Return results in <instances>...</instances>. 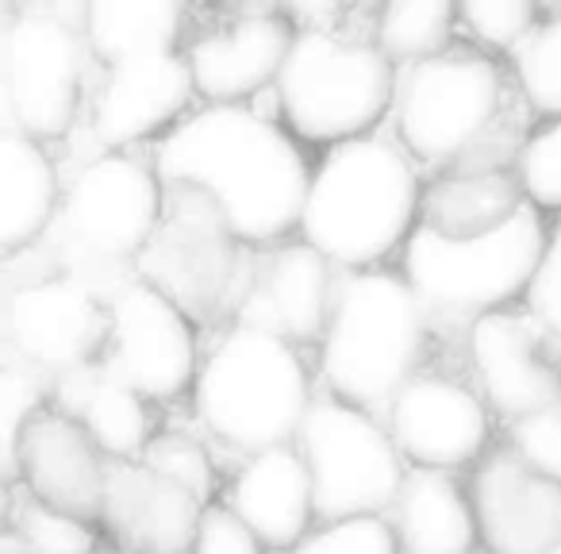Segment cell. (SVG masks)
Here are the masks:
<instances>
[{
	"label": "cell",
	"instance_id": "cell-1",
	"mask_svg": "<svg viewBox=\"0 0 561 554\" xmlns=\"http://www.w3.org/2000/svg\"><path fill=\"white\" fill-rule=\"evenodd\" d=\"M162 185L201 189L239 242H273L300 227L312 173L285 127L250 104H208L154 150Z\"/></svg>",
	"mask_w": 561,
	"mask_h": 554
},
{
	"label": "cell",
	"instance_id": "cell-2",
	"mask_svg": "<svg viewBox=\"0 0 561 554\" xmlns=\"http://www.w3.org/2000/svg\"><path fill=\"white\" fill-rule=\"evenodd\" d=\"M420 201V178L408 150L381 135H358L331 147L316 166L300 235L331 265L374 270L408 242Z\"/></svg>",
	"mask_w": 561,
	"mask_h": 554
},
{
	"label": "cell",
	"instance_id": "cell-3",
	"mask_svg": "<svg viewBox=\"0 0 561 554\" xmlns=\"http://www.w3.org/2000/svg\"><path fill=\"white\" fill-rule=\"evenodd\" d=\"M431 313L408 278L351 270L339 278L323 331V382L331 393L381 420L392 397L420 374Z\"/></svg>",
	"mask_w": 561,
	"mask_h": 554
},
{
	"label": "cell",
	"instance_id": "cell-4",
	"mask_svg": "<svg viewBox=\"0 0 561 554\" xmlns=\"http://www.w3.org/2000/svg\"><path fill=\"white\" fill-rule=\"evenodd\" d=\"M165 208V185L131 155H101L70 181L62 212L50 224V255L58 270L108 305L135 273Z\"/></svg>",
	"mask_w": 561,
	"mask_h": 554
},
{
	"label": "cell",
	"instance_id": "cell-5",
	"mask_svg": "<svg viewBox=\"0 0 561 554\" xmlns=\"http://www.w3.org/2000/svg\"><path fill=\"white\" fill-rule=\"evenodd\" d=\"M308 370L293 343L234 324L196 374V412L204 428L239 451L293 446L312 408Z\"/></svg>",
	"mask_w": 561,
	"mask_h": 554
},
{
	"label": "cell",
	"instance_id": "cell-6",
	"mask_svg": "<svg viewBox=\"0 0 561 554\" xmlns=\"http://www.w3.org/2000/svg\"><path fill=\"white\" fill-rule=\"evenodd\" d=\"M397 101V66L377 43L328 27H297L277 78V109L308 143H351Z\"/></svg>",
	"mask_w": 561,
	"mask_h": 554
},
{
	"label": "cell",
	"instance_id": "cell-7",
	"mask_svg": "<svg viewBox=\"0 0 561 554\" xmlns=\"http://www.w3.org/2000/svg\"><path fill=\"white\" fill-rule=\"evenodd\" d=\"M546 227L535 204L512 224L477 239H443L415 227L404 242V278L431 316H473L500 313L507 301L527 293L546 250Z\"/></svg>",
	"mask_w": 561,
	"mask_h": 554
},
{
	"label": "cell",
	"instance_id": "cell-8",
	"mask_svg": "<svg viewBox=\"0 0 561 554\" xmlns=\"http://www.w3.org/2000/svg\"><path fill=\"white\" fill-rule=\"evenodd\" d=\"M316 489V520H354V516L392 512L404 485V466L385 420L351 400L316 397L297 436Z\"/></svg>",
	"mask_w": 561,
	"mask_h": 554
},
{
	"label": "cell",
	"instance_id": "cell-9",
	"mask_svg": "<svg viewBox=\"0 0 561 554\" xmlns=\"http://www.w3.org/2000/svg\"><path fill=\"white\" fill-rule=\"evenodd\" d=\"M504 78L492 58L477 50H446L427 63L404 66L397 78L400 147L427 166L473 158L477 143L496 127Z\"/></svg>",
	"mask_w": 561,
	"mask_h": 554
},
{
	"label": "cell",
	"instance_id": "cell-10",
	"mask_svg": "<svg viewBox=\"0 0 561 554\" xmlns=\"http://www.w3.org/2000/svg\"><path fill=\"white\" fill-rule=\"evenodd\" d=\"M135 270L185 316L211 320L239 285V239L201 189L170 185L162 224Z\"/></svg>",
	"mask_w": 561,
	"mask_h": 554
},
{
	"label": "cell",
	"instance_id": "cell-11",
	"mask_svg": "<svg viewBox=\"0 0 561 554\" xmlns=\"http://www.w3.org/2000/svg\"><path fill=\"white\" fill-rule=\"evenodd\" d=\"M0 66L9 132L39 143L70 127L85 78V32L50 9H27L4 32Z\"/></svg>",
	"mask_w": 561,
	"mask_h": 554
},
{
	"label": "cell",
	"instance_id": "cell-12",
	"mask_svg": "<svg viewBox=\"0 0 561 554\" xmlns=\"http://www.w3.org/2000/svg\"><path fill=\"white\" fill-rule=\"evenodd\" d=\"M108 354L112 374L124 377L147 400H173L196 385V336L193 320L135 273L108 301Z\"/></svg>",
	"mask_w": 561,
	"mask_h": 554
},
{
	"label": "cell",
	"instance_id": "cell-13",
	"mask_svg": "<svg viewBox=\"0 0 561 554\" xmlns=\"http://www.w3.org/2000/svg\"><path fill=\"white\" fill-rule=\"evenodd\" d=\"M108 305L66 273H47L9 293L4 331L27 370L66 374L85 362H96V351L108 347Z\"/></svg>",
	"mask_w": 561,
	"mask_h": 554
},
{
	"label": "cell",
	"instance_id": "cell-14",
	"mask_svg": "<svg viewBox=\"0 0 561 554\" xmlns=\"http://www.w3.org/2000/svg\"><path fill=\"white\" fill-rule=\"evenodd\" d=\"M553 347H561V339L530 313L500 308L481 316L469 331V351L484 400L507 420L561 408V359Z\"/></svg>",
	"mask_w": 561,
	"mask_h": 554
},
{
	"label": "cell",
	"instance_id": "cell-15",
	"mask_svg": "<svg viewBox=\"0 0 561 554\" xmlns=\"http://www.w3.org/2000/svg\"><path fill=\"white\" fill-rule=\"evenodd\" d=\"M397 451L415 470H458L489 443V412L469 385L446 374H415L385 412Z\"/></svg>",
	"mask_w": 561,
	"mask_h": 554
},
{
	"label": "cell",
	"instance_id": "cell-16",
	"mask_svg": "<svg viewBox=\"0 0 561 554\" xmlns=\"http://www.w3.org/2000/svg\"><path fill=\"white\" fill-rule=\"evenodd\" d=\"M335 265L308 242H293L250 270L242 297L234 305L242 328L270 331L285 343L323 339L335 305Z\"/></svg>",
	"mask_w": 561,
	"mask_h": 554
},
{
	"label": "cell",
	"instance_id": "cell-17",
	"mask_svg": "<svg viewBox=\"0 0 561 554\" xmlns=\"http://www.w3.org/2000/svg\"><path fill=\"white\" fill-rule=\"evenodd\" d=\"M204 500L173 477L135 459H112L104 477L101 523L131 554H193L201 535Z\"/></svg>",
	"mask_w": 561,
	"mask_h": 554
},
{
	"label": "cell",
	"instance_id": "cell-18",
	"mask_svg": "<svg viewBox=\"0 0 561 554\" xmlns=\"http://www.w3.org/2000/svg\"><path fill=\"white\" fill-rule=\"evenodd\" d=\"M473 516L492 554H550L561 543V485L515 451H496L473 474Z\"/></svg>",
	"mask_w": 561,
	"mask_h": 554
},
{
	"label": "cell",
	"instance_id": "cell-19",
	"mask_svg": "<svg viewBox=\"0 0 561 554\" xmlns=\"http://www.w3.org/2000/svg\"><path fill=\"white\" fill-rule=\"evenodd\" d=\"M16 474H24L27 493L43 505L85 523L101 520L108 462L93 436L66 412H39L27 423Z\"/></svg>",
	"mask_w": 561,
	"mask_h": 554
},
{
	"label": "cell",
	"instance_id": "cell-20",
	"mask_svg": "<svg viewBox=\"0 0 561 554\" xmlns=\"http://www.w3.org/2000/svg\"><path fill=\"white\" fill-rule=\"evenodd\" d=\"M297 27L280 12H247L234 24L208 32L188 47L196 93L208 104H247L265 86H277Z\"/></svg>",
	"mask_w": 561,
	"mask_h": 554
},
{
	"label": "cell",
	"instance_id": "cell-21",
	"mask_svg": "<svg viewBox=\"0 0 561 554\" xmlns=\"http://www.w3.org/2000/svg\"><path fill=\"white\" fill-rule=\"evenodd\" d=\"M196 93L188 58L158 55L108 70L93 101V132L104 147H127L170 127Z\"/></svg>",
	"mask_w": 561,
	"mask_h": 554
},
{
	"label": "cell",
	"instance_id": "cell-22",
	"mask_svg": "<svg viewBox=\"0 0 561 554\" xmlns=\"http://www.w3.org/2000/svg\"><path fill=\"white\" fill-rule=\"evenodd\" d=\"M231 508L262 546H297L316 520V489L297 446L250 454L231 485Z\"/></svg>",
	"mask_w": 561,
	"mask_h": 554
},
{
	"label": "cell",
	"instance_id": "cell-23",
	"mask_svg": "<svg viewBox=\"0 0 561 554\" xmlns=\"http://www.w3.org/2000/svg\"><path fill=\"white\" fill-rule=\"evenodd\" d=\"M58 412L78 420L108 459H139L150 446L147 397L135 393L124 377L112 374L104 359L85 362L55 377Z\"/></svg>",
	"mask_w": 561,
	"mask_h": 554
},
{
	"label": "cell",
	"instance_id": "cell-24",
	"mask_svg": "<svg viewBox=\"0 0 561 554\" xmlns=\"http://www.w3.org/2000/svg\"><path fill=\"white\" fill-rule=\"evenodd\" d=\"M389 523L400 554H469L481 535L473 500L443 470H412L400 485Z\"/></svg>",
	"mask_w": 561,
	"mask_h": 554
},
{
	"label": "cell",
	"instance_id": "cell-25",
	"mask_svg": "<svg viewBox=\"0 0 561 554\" xmlns=\"http://www.w3.org/2000/svg\"><path fill=\"white\" fill-rule=\"evenodd\" d=\"M527 208L519 173L512 170H458L438 178L420 201V227L443 239H477L512 224Z\"/></svg>",
	"mask_w": 561,
	"mask_h": 554
},
{
	"label": "cell",
	"instance_id": "cell-26",
	"mask_svg": "<svg viewBox=\"0 0 561 554\" xmlns=\"http://www.w3.org/2000/svg\"><path fill=\"white\" fill-rule=\"evenodd\" d=\"M58 204V178L35 139L20 132L0 135V247L20 255L50 231Z\"/></svg>",
	"mask_w": 561,
	"mask_h": 554
},
{
	"label": "cell",
	"instance_id": "cell-27",
	"mask_svg": "<svg viewBox=\"0 0 561 554\" xmlns=\"http://www.w3.org/2000/svg\"><path fill=\"white\" fill-rule=\"evenodd\" d=\"M181 4L173 0H93L85 16V43L108 70L142 58L173 55L181 35Z\"/></svg>",
	"mask_w": 561,
	"mask_h": 554
},
{
	"label": "cell",
	"instance_id": "cell-28",
	"mask_svg": "<svg viewBox=\"0 0 561 554\" xmlns=\"http://www.w3.org/2000/svg\"><path fill=\"white\" fill-rule=\"evenodd\" d=\"M458 9L446 0H397L377 16V47L392 66H415L446 55Z\"/></svg>",
	"mask_w": 561,
	"mask_h": 554
},
{
	"label": "cell",
	"instance_id": "cell-29",
	"mask_svg": "<svg viewBox=\"0 0 561 554\" xmlns=\"http://www.w3.org/2000/svg\"><path fill=\"white\" fill-rule=\"evenodd\" d=\"M527 104L542 116H561V9L527 35L512 55Z\"/></svg>",
	"mask_w": 561,
	"mask_h": 554
},
{
	"label": "cell",
	"instance_id": "cell-30",
	"mask_svg": "<svg viewBox=\"0 0 561 554\" xmlns=\"http://www.w3.org/2000/svg\"><path fill=\"white\" fill-rule=\"evenodd\" d=\"M293 554H400V543L385 516H354L320 523L293 546Z\"/></svg>",
	"mask_w": 561,
	"mask_h": 554
},
{
	"label": "cell",
	"instance_id": "cell-31",
	"mask_svg": "<svg viewBox=\"0 0 561 554\" xmlns=\"http://www.w3.org/2000/svg\"><path fill=\"white\" fill-rule=\"evenodd\" d=\"M20 539H24L27 554H93L96 535L85 520L58 512V508L43 505V500H27L16 516Z\"/></svg>",
	"mask_w": 561,
	"mask_h": 554
},
{
	"label": "cell",
	"instance_id": "cell-32",
	"mask_svg": "<svg viewBox=\"0 0 561 554\" xmlns=\"http://www.w3.org/2000/svg\"><path fill=\"white\" fill-rule=\"evenodd\" d=\"M515 173L535 208H561V116H553L523 143Z\"/></svg>",
	"mask_w": 561,
	"mask_h": 554
},
{
	"label": "cell",
	"instance_id": "cell-33",
	"mask_svg": "<svg viewBox=\"0 0 561 554\" xmlns=\"http://www.w3.org/2000/svg\"><path fill=\"white\" fill-rule=\"evenodd\" d=\"M458 20L473 39L492 50H519L535 32V4L530 0H469L458 9Z\"/></svg>",
	"mask_w": 561,
	"mask_h": 554
},
{
	"label": "cell",
	"instance_id": "cell-34",
	"mask_svg": "<svg viewBox=\"0 0 561 554\" xmlns=\"http://www.w3.org/2000/svg\"><path fill=\"white\" fill-rule=\"evenodd\" d=\"M43 405V385L32 374L9 366L0 374V462H4V477H16L20 443H24L27 423L39 416Z\"/></svg>",
	"mask_w": 561,
	"mask_h": 554
},
{
	"label": "cell",
	"instance_id": "cell-35",
	"mask_svg": "<svg viewBox=\"0 0 561 554\" xmlns=\"http://www.w3.org/2000/svg\"><path fill=\"white\" fill-rule=\"evenodd\" d=\"M512 451L530 470L561 485V408L512 420Z\"/></svg>",
	"mask_w": 561,
	"mask_h": 554
},
{
	"label": "cell",
	"instance_id": "cell-36",
	"mask_svg": "<svg viewBox=\"0 0 561 554\" xmlns=\"http://www.w3.org/2000/svg\"><path fill=\"white\" fill-rule=\"evenodd\" d=\"M147 466H154L158 474L181 482L196 500H204L211 493V466L204 459V451L185 436H158L150 439L147 454H142Z\"/></svg>",
	"mask_w": 561,
	"mask_h": 554
},
{
	"label": "cell",
	"instance_id": "cell-37",
	"mask_svg": "<svg viewBox=\"0 0 561 554\" xmlns=\"http://www.w3.org/2000/svg\"><path fill=\"white\" fill-rule=\"evenodd\" d=\"M527 313L542 324L550 336L561 339V216L546 235L542 262L527 285Z\"/></svg>",
	"mask_w": 561,
	"mask_h": 554
},
{
	"label": "cell",
	"instance_id": "cell-38",
	"mask_svg": "<svg viewBox=\"0 0 561 554\" xmlns=\"http://www.w3.org/2000/svg\"><path fill=\"white\" fill-rule=\"evenodd\" d=\"M193 554H262V543L231 508H208Z\"/></svg>",
	"mask_w": 561,
	"mask_h": 554
},
{
	"label": "cell",
	"instance_id": "cell-39",
	"mask_svg": "<svg viewBox=\"0 0 561 554\" xmlns=\"http://www.w3.org/2000/svg\"><path fill=\"white\" fill-rule=\"evenodd\" d=\"M550 554H561V543H558V546H553V551H550Z\"/></svg>",
	"mask_w": 561,
	"mask_h": 554
}]
</instances>
